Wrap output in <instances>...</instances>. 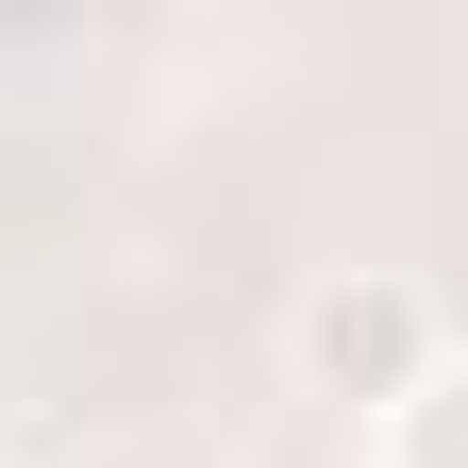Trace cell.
<instances>
[{"instance_id":"1","label":"cell","mask_w":468,"mask_h":468,"mask_svg":"<svg viewBox=\"0 0 468 468\" xmlns=\"http://www.w3.org/2000/svg\"><path fill=\"white\" fill-rule=\"evenodd\" d=\"M284 368H302L318 401H351V419H401V401L435 385V302L401 268H335L302 318H284Z\"/></svg>"}]
</instances>
